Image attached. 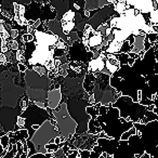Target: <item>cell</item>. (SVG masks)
I'll return each mask as SVG.
<instances>
[{
  "mask_svg": "<svg viewBox=\"0 0 158 158\" xmlns=\"http://www.w3.org/2000/svg\"><path fill=\"white\" fill-rule=\"evenodd\" d=\"M95 120L108 138L118 142L120 141L121 135L133 127V123L121 119L119 116V110L112 105H110L106 114L103 116H98Z\"/></svg>",
  "mask_w": 158,
  "mask_h": 158,
  "instance_id": "1",
  "label": "cell"
},
{
  "mask_svg": "<svg viewBox=\"0 0 158 158\" xmlns=\"http://www.w3.org/2000/svg\"><path fill=\"white\" fill-rule=\"evenodd\" d=\"M89 98H90L89 95H86V97L75 95V97L67 99V101L65 102L68 114L77 123L75 136L82 135V134L88 132V123L91 117L87 114L86 108L88 106H91L90 102H89Z\"/></svg>",
  "mask_w": 158,
  "mask_h": 158,
  "instance_id": "2",
  "label": "cell"
},
{
  "mask_svg": "<svg viewBox=\"0 0 158 158\" xmlns=\"http://www.w3.org/2000/svg\"><path fill=\"white\" fill-rule=\"evenodd\" d=\"M26 85L27 97L31 103H42L47 105V97L50 91L49 86L51 85V79L48 76H41L34 70H26Z\"/></svg>",
  "mask_w": 158,
  "mask_h": 158,
  "instance_id": "3",
  "label": "cell"
},
{
  "mask_svg": "<svg viewBox=\"0 0 158 158\" xmlns=\"http://www.w3.org/2000/svg\"><path fill=\"white\" fill-rule=\"evenodd\" d=\"M22 118H24L25 125L24 129L27 130L28 132V139L27 140L31 141L34 136V132L31 130V128L34 126H39L41 127L46 121L50 120L51 116L48 113V110L46 108L38 107L37 105H35L34 103H29L28 107L25 110H23L20 115Z\"/></svg>",
  "mask_w": 158,
  "mask_h": 158,
  "instance_id": "4",
  "label": "cell"
},
{
  "mask_svg": "<svg viewBox=\"0 0 158 158\" xmlns=\"http://www.w3.org/2000/svg\"><path fill=\"white\" fill-rule=\"evenodd\" d=\"M54 120L56 123V129L62 136L66 139L67 142H69L73 138V134H75L77 129V123L69 116L66 107V103L61 102L59 107L55 110Z\"/></svg>",
  "mask_w": 158,
  "mask_h": 158,
  "instance_id": "5",
  "label": "cell"
},
{
  "mask_svg": "<svg viewBox=\"0 0 158 158\" xmlns=\"http://www.w3.org/2000/svg\"><path fill=\"white\" fill-rule=\"evenodd\" d=\"M61 134L57 131L56 127H54L50 123V120H48L35 132L31 142L35 146L37 154H44V155H46V154H48L46 151V145L49 144L51 140H54L55 138H57Z\"/></svg>",
  "mask_w": 158,
  "mask_h": 158,
  "instance_id": "6",
  "label": "cell"
},
{
  "mask_svg": "<svg viewBox=\"0 0 158 158\" xmlns=\"http://www.w3.org/2000/svg\"><path fill=\"white\" fill-rule=\"evenodd\" d=\"M68 62H77L81 64H89V62L94 57L93 53L87 49L81 40L73 42L67 50L66 54Z\"/></svg>",
  "mask_w": 158,
  "mask_h": 158,
  "instance_id": "7",
  "label": "cell"
},
{
  "mask_svg": "<svg viewBox=\"0 0 158 158\" xmlns=\"http://www.w3.org/2000/svg\"><path fill=\"white\" fill-rule=\"evenodd\" d=\"M62 101V92L61 89H52L48 92L47 97V108L53 110H56L60 106Z\"/></svg>",
  "mask_w": 158,
  "mask_h": 158,
  "instance_id": "8",
  "label": "cell"
},
{
  "mask_svg": "<svg viewBox=\"0 0 158 158\" xmlns=\"http://www.w3.org/2000/svg\"><path fill=\"white\" fill-rule=\"evenodd\" d=\"M105 61L106 57L104 55V52L102 53L101 55L97 57H93L88 64V73H91V74H98V73H102L103 69L105 68Z\"/></svg>",
  "mask_w": 158,
  "mask_h": 158,
  "instance_id": "9",
  "label": "cell"
},
{
  "mask_svg": "<svg viewBox=\"0 0 158 158\" xmlns=\"http://www.w3.org/2000/svg\"><path fill=\"white\" fill-rule=\"evenodd\" d=\"M112 1H101V0H90V1H86L85 5V10L86 11H95V10H100L104 8L105 6H108Z\"/></svg>",
  "mask_w": 158,
  "mask_h": 158,
  "instance_id": "10",
  "label": "cell"
},
{
  "mask_svg": "<svg viewBox=\"0 0 158 158\" xmlns=\"http://www.w3.org/2000/svg\"><path fill=\"white\" fill-rule=\"evenodd\" d=\"M144 39L145 35H139L134 37V44H133V50L132 52L136 53V54H140L142 51H144Z\"/></svg>",
  "mask_w": 158,
  "mask_h": 158,
  "instance_id": "11",
  "label": "cell"
},
{
  "mask_svg": "<svg viewBox=\"0 0 158 158\" xmlns=\"http://www.w3.org/2000/svg\"><path fill=\"white\" fill-rule=\"evenodd\" d=\"M134 134H136V130H135V128H134V127H132L131 129L128 130L127 132H125V133L121 135L120 141H128L132 135H134Z\"/></svg>",
  "mask_w": 158,
  "mask_h": 158,
  "instance_id": "12",
  "label": "cell"
},
{
  "mask_svg": "<svg viewBox=\"0 0 158 158\" xmlns=\"http://www.w3.org/2000/svg\"><path fill=\"white\" fill-rule=\"evenodd\" d=\"M0 144L2 146V148L5 151H8V146H9V138H8L7 134H5L3 136L0 138Z\"/></svg>",
  "mask_w": 158,
  "mask_h": 158,
  "instance_id": "13",
  "label": "cell"
},
{
  "mask_svg": "<svg viewBox=\"0 0 158 158\" xmlns=\"http://www.w3.org/2000/svg\"><path fill=\"white\" fill-rule=\"evenodd\" d=\"M78 152H79V157H80V158H90L91 151L82 149V151H78Z\"/></svg>",
  "mask_w": 158,
  "mask_h": 158,
  "instance_id": "14",
  "label": "cell"
},
{
  "mask_svg": "<svg viewBox=\"0 0 158 158\" xmlns=\"http://www.w3.org/2000/svg\"><path fill=\"white\" fill-rule=\"evenodd\" d=\"M18 68H19V70H20L21 73H26V70H27V67L23 63H19L18 64Z\"/></svg>",
  "mask_w": 158,
  "mask_h": 158,
  "instance_id": "15",
  "label": "cell"
},
{
  "mask_svg": "<svg viewBox=\"0 0 158 158\" xmlns=\"http://www.w3.org/2000/svg\"><path fill=\"white\" fill-rule=\"evenodd\" d=\"M7 62V57L3 53H0V65H3Z\"/></svg>",
  "mask_w": 158,
  "mask_h": 158,
  "instance_id": "16",
  "label": "cell"
},
{
  "mask_svg": "<svg viewBox=\"0 0 158 158\" xmlns=\"http://www.w3.org/2000/svg\"><path fill=\"white\" fill-rule=\"evenodd\" d=\"M154 105H155V108H154L153 113L158 116V100H155V101H154Z\"/></svg>",
  "mask_w": 158,
  "mask_h": 158,
  "instance_id": "17",
  "label": "cell"
},
{
  "mask_svg": "<svg viewBox=\"0 0 158 158\" xmlns=\"http://www.w3.org/2000/svg\"><path fill=\"white\" fill-rule=\"evenodd\" d=\"M107 158H113L112 156H107Z\"/></svg>",
  "mask_w": 158,
  "mask_h": 158,
  "instance_id": "18",
  "label": "cell"
}]
</instances>
